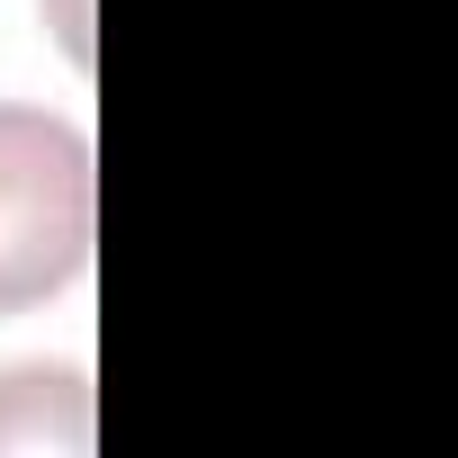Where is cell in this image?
<instances>
[{
	"instance_id": "cell-2",
	"label": "cell",
	"mask_w": 458,
	"mask_h": 458,
	"mask_svg": "<svg viewBox=\"0 0 458 458\" xmlns=\"http://www.w3.org/2000/svg\"><path fill=\"white\" fill-rule=\"evenodd\" d=\"M81 458L90 449V377L81 369H0V458Z\"/></svg>"
},
{
	"instance_id": "cell-1",
	"label": "cell",
	"mask_w": 458,
	"mask_h": 458,
	"mask_svg": "<svg viewBox=\"0 0 458 458\" xmlns=\"http://www.w3.org/2000/svg\"><path fill=\"white\" fill-rule=\"evenodd\" d=\"M99 180L90 135L55 108L0 99V315H28L90 270Z\"/></svg>"
}]
</instances>
